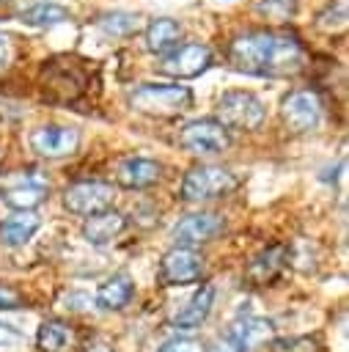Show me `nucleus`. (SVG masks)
Segmentation results:
<instances>
[{
  "label": "nucleus",
  "mask_w": 349,
  "mask_h": 352,
  "mask_svg": "<svg viewBox=\"0 0 349 352\" xmlns=\"http://www.w3.org/2000/svg\"><path fill=\"white\" fill-rule=\"evenodd\" d=\"M179 146L195 157H214L231 146V135L217 118H195L181 126Z\"/></svg>",
  "instance_id": "6"
},
{
  "label": "nucleus",
  "mask_w": 349,
  "mask_h": 352,
  "mask_svg": "<svg viewBox=\"0 0 349 352\" xmlns=\"http://www.w3.org/2000/svg\"><path fill=\"white\" fill-rule=\"evenodd\" d=\"M159 352H209V349L203 341H198L192 336H173L159 346Z\"/></svg>",
  "instance_id": "27"
},
{
  "label": "nucleus",
  "mask_w": 349,
  "mask_h": 352,
  "mask_svg": "<svg viewBox=\"0 0 349 352\" xmlns=\"http://www.w3.org/2000/svg\"><path fill=\"white\" fill-rule=\"evenodd\" d=\"M22 346H25V336L14 324L0 322V352H19Z\"/></svg>",
  "instance_id": "28"
},
{
  "label": "nucleus",
  "mask_w": 349,
  "mask_h": 352,
  "mask_svg": "<svg viewBox=\"0 0 349 352\" xmlns=\"http://www.w3.org/2000/svg\"><path fill=\"white\" fill-rule=\"evenodd\" d=\"M77 344V330L63 319H47L41 322L36 333V346L41 352H69Z\"/></svg>",
  "instance_id": "19"
},
{
  "label": "nucleus",
  "mask_w": 349,
  "mask_h": 352,
  "mask_svg": "<svg viewBox=\"0 0 349 352\" xmlns=\"http://www.w3.org/2000/svg\"><path fill=\"white\" fill-rule=\"evenodd\" d=\"M267 118V107L264 102L250 94V91H225L217 102V121L225 129H236V132H256Z\"/></svg>",
  "instance_id": "4"
},
{
  "label": "nucleus",
  "mask_w": 349,
  "mask_h": 352,
  "mask_svg": "<svg viewBox=\"0 0 349 352\" xmlns=\"http://www.w3.org/2000/svg\"><path fill=\"white\" fill-rule=\"evenodd\" d=\"M256 11L269 22H289L297 14V0H258Z\"/></svg>",
  "instance_id": "25"
},
{
  "label": "nucleus",
  "mask_w": 349,
  "mask_h": 352,
  "mask_svg": "<svg viewBox=\"0 0 349 352\" xmlns=\"http://www.w3.org/2000/svg\"><path fill=\"white\" fill-rule=\"evenodd\" d=\"M236 176L228 168L220 165H195L184 173L181 179V190L179 195L184 201H212V198H223L228 192L236 190Z\"/></svg>",
  "instance_id": "5"
},
{
  "label": "nucleus",
  "mask_w": 349,
  "mask_h": 352,
  "mask_svg": "<svg viewBox=\"0 0 349 352\" xmlns=\"http://www.w3.org/2000/svg\"><path fill=\"white\" fill-rule=\"evenodd\" d=\"M113 201H115V187L110 182H102V179H80L63 190V206L71 214L91 217L96 212L110 209Z\"/></svg>",
  "instance_id": "7"
},
{
  "label": "nucleus",
  "mask_w": 349,
  "mask_h": 352,
  "mask_svg": "<svg viewBox=\"0 0 349 352\" xmlns=\"http://www.w3.org/2000/svg\"><path fill=\"white\" fill-rule=\"evenodd\" d=\"M140 16L137 14H126V11H115V14H104L99 19V28L107 33V36H129L137 30V22Z\"/></svg>",
  "instance_id": "24"
},
{
  "label": "nucleus",
  "mask_w": 349,
  "mask_h": 352,
  "mask_svg": "<svg viewBox=\"0 0 349 352\" xmlns=\"http://www.w3.org/2000/svg\"><path fill=\"white\" fill-rule=\"evenodd\" d=\"M181 38V25L170 16H159L146 28V50L157 55H168L170 50L179 47Z\"/></svg>",
  "instance_id": "22"
},
{
  "label": "nucleus",
  "mask_w": 349,
  "mask_h": 352,
  "mask_svg": "<svg viewBox=\"0 0 349 352\" xmlns=\"http://www.w3.org/2000/svg\"><path fill=\"white\" fill-rule=\"evenodd\" d=\"M225 231V220L223 214H214V212H195V214H187L181 217L176 226H173V239L179 248H195L201 242H209L214 239L217 234Z\"/></svg>",
  "instance_id": "14"
},
{
  "label": "nucleus",
  "mask_w": 349,
  "mask_h": 352,
  "mask_svg": "<svg viewBox=\"0 0 349 352\" xmlns=\"http://www.w3.org/2000/svg\"><path fill=\"white\" fill-rule=\"evenodd\" d=\"M47 195H49V182L38 170H22L5 179V184L0 187L3 204L16 212H33L38 204H44Z\"/></svg>",
  "instance_id": "8"
},
{
  "label": "nucleus",
  "mask_w": 349,
  "mask_h": 352,
  "mask_svg": "<svg viewBox=\"0 0 349 352\" xmlns=\"http://www.w3.org/2000/svg\"><path fill=\"white\" fill-rule=\"evenodd\" d=\"M41 88L49 102H74L88 88V72L77 58L69 55L49 58L41 66Z\"/></svg>",
  "instance_id": "2"
},
{
  "label": "nucleus",
  "mask_w": 349,
  "mask_h": 352,
  "mask_svg": "<svg viewBox=\"0 0 349 352\" xmlns=\"http://www.w3.org/2000/svg\"><path fill=\"white\" fill-rule=\"evenodd\" d=\"M209 66H212V50L206 44H181L162 58L159 72L179 77V80H187V77L203 74Z\"/></svg>",
  "instance_id": "12"
},
{
  "label": "nucleus",
  "mask_w": 349,
  "mask_h": 352,
  "mask_svg": "<svg viewBox=\"0 0 349 352\" xmlns=\"http://www.w3.org/2000/svg\"><path fill=\"white\" fill-rule=\"evenodd\" d=\"M80 146V132L74 126H60V124H44L30 132V148L38 157L58 160L74 154Z\"/></svg>",
  "instance_id": "13"
},
{
  "label": "nucleus",
  "mask_w": 349,
  "mask_h": 352,
  "mask_svg": "<svg viewBox=\"0 0 349 352\" xmlns=\"http://www.w3.org/2000/svg\"><path fill=\"white\" fill-rule=\"evenodd\" d=\"M280 118L291 132H313L322 124V99L311 88L291 91L280 102Z\"/></svg>",
  "instance_id": "10"
},
{
  "label": "nucleus",
  "mask_w": 349,
  "mask_h": 352,
  "mask_svg": "<svg viewBox=\"0 0 349 352\" xmlns=\"http://www.w3.org/2000/svg\"><path fill=\"white\" fill-rule=\"evenodd\" d=\"M132 294H135V283H132V278H129L126 272H115V275H110V278L99 286V292H96V302H99L104 311H121V308L129 305Z\"/></svg>",
  "instance_id": "20"
},
{
  "label": "nucleus",
  "mask_w": 349,
  "mask_h": 352,
  "mask_svg": "<svg viewBox=\"0 0 349 352\" xmlns=\"http://www.w3.org/2000/svg\"><path fill=\"white\" fill-rule=\"evenodd\" d=\"M129 104L137 113L146 116H176L192 107V91L187 85H170V82H143L135 91H129Z\"/></svg>",
  "instance_id": "3"
},
{
  "label": "nucleus",
  "mask_w": 349,
  "mask_h": 352,
  "mask_svg": "<svg viewBox=\"0 0 349 352\" xmlns=\"http://www.w3.org/2000/svg\"><path fill=\"white\" fill-rule=\"evenodd\" d=\"M162 179V165L148 157H126L118 165V184L126 190H146Z\"/></svg>",
  "instance_id": "16"
},
{
  "label": "nucleus",
  "mask_w": 349,
  "mask_h": 352,
  "mask_svg": "<svg viewBox=\"0 0 349 352\" xmlns=\"http://www.w3.org/2000/svg\"><path fill=\"white\" fill-rule=\"evenodd\" d=\"M126 228V217L115 209H104V212H96L91 214L85 223H82V236L91 242V245H107L113 242L121 231Z\"/></svg>",
  "instance_id": "18"
},
{
  "label": "nucleus",
  "mask_w": 349,
  "mask_h": 352,
  "mask_svg": "<svg viewBox=\"0 0 349 352\" xmlns=\"http://www.w3.org/2000/svg\"><path fill=\"white\" fill-rule=\"evenodd\" d=\"M289 264V248L286 245H269L264 248L245 270V280L250 286H269L275 283Z\"/></svg>",
  "instance_id": "15"
},
{
  "label": "nucleus",
  "mask_w": 349,
  "mask_h": 352,
  "mask_svg": "<svg viewBox=\"0 0 349 352\" xmlns=\"http://www.w3.org/2000/svg\"><path fill=\"white\" fill-rule=\"evenodd\" d=\"M212 305H214V286L212 283H201L192 292V297L184 302V308L173 316V327H179V330H195V327H201L206 322Z\"/></svg>",
  "instance_id": "17"
},
{
  "label": "nucleus",
  "mask_w": 349,
  "mask_h": 352,
  "mask_svg": "<svg viewBox=\"0 0 349 352\" xmlns=\"http://www.w3.org/2000/svg\"><path fill=\"white\" fill-rule=\"evenodd\" d=\"M203 256L195 248H170L162 258H159V283L162 286H187L203 278Z\"/></svg>",
  "instance_id": "9"
},
{
  "label": "nucleus",
  "mask_w": 349,
  "mask_h": 352,
  "mask_svg": "<svg viewBox=\"0 0 349 352\" xmlns=\"http://www.w3.org/2000/svg\"><path fill=\"white\" fill-rule=\"evenodd\" d=\"M272 322L261 316H239L217 341V352H250L256 344L272 341Z\"/></svg>",
  "instance_id": "11"
},
{
  "label": "nucleus",
  "mask_w": 349,
  "mask_h": 352,
  "mask_svg": "<svg viewBox=\"0 0 349 352\" xmlns=\"http://www.w3.org/2000/svg\"><path fill=\"white\" fill-rule=\"evenodd\" d=\"M41 226V217L36 212H14L0 223V242L8 248L25 245Z\"/></svg>",
  "instance_id": "21"
},
{
  "label": "nucleus",
  "mask_w": 349,
  "mask_h": 352,
  "mask_svg": "<svg viewBox=\"0 0 349 352\" xmlns=\"http://www.w3.org/2000/svg\"><path fill=\"white\" fill-rule=\"evenodd\" d=\"M25 305H27V300L16 286L0 283V311H16V308H25Z\"/></svg>",
  "instance_id": "29"
},
{
  "label": "nucleus",
  "mask_w": 349,
  "mask_h": 352,
  "mask_svg": "<svg viewBox=\"0 0 349 352\" xmlns=\"http://www.w3.org/2000/svg\"><path fill=\"white\" fill-rule=\"evenodd\" d=\"M88 352H113L107 344H99V346H88Z\"/></svg>",
  "instance_id": "31"
},
{
  "label": "nucleus",
  "mask_w": 349,
  "mask_h": 352,
  "mask_svg": "<svg viewBox=\"0 0 349 352\" xmlns=\"http://www.w3.org/2000/svg\"><path fill=\"white\" fill-rule=\"evenodd\" d=\"M69 16L71 14L58 3H36L27 11H22V22L25 25H36V28H49V25L66 22Z\"/></svg>",
  "instance_id": "23"
},
{
  "label": "nucleus",
  "mask_w": 349,
  "mask_h": 352,
  "mask_svg": "<svg viewBox=\"0 0 349 352\" xmlns=\"http://www.w3.org/2000/svg\"><path fill=\"white\" fill-rule=\"evenodd\" d=\"M228 63L258 77H289L305 69V47L283 30H245L228 41Z\"/></svg>",
  "instance_id": "1"
},
{
  "label": "nucleus",
  "mask_w": 349,
  "mask_h": 352,
  "mask_svg": "<svg viewBox=\"0 0 349 352\" xmlns=\"http://www.w3.org/2000/svg\"><path fill=\"white\" fill-rule=\"evenodd\" d=\"M272 352H319V341L311 336L272 338Z\"/></svg>",
  "instance_id": "26"
},
{
  "label": "nucleus",
  "mask_w": 349,
  "mask_h": 352,
  "mask_svg": "<svg viewBox=\"0 0 349 352\" xmlns=\"http://www.w3.org/2000/svg\"><path fill=\"white\" fill-rule=\"evenodd\" d=\"M8 52H11V38H8L5 33H0V66H5Z\"/></svg>",
  "instance_id": "30"
}]
</instances>
